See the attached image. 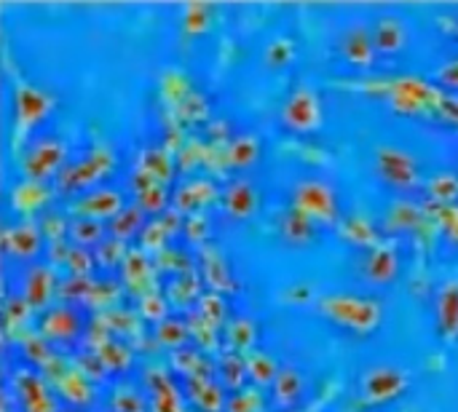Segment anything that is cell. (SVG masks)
<instances>
[{
    "mask_svg": "<svg viewBox=\"0 0 458 412\" xmlns=\"http://www.w3.org/2000/svg\"><path fill=\"white\" fill-rule=\"evenodd\" d=\"M319 314H325L330 322L354 330V332H373L381 324L384 308L373 298H357V295H330L319 300Z\"/></svg>",
    "mask_w": 458,
    "mask_h": 412,
    "instance_id": "6da1fadb",
    "label": "cell"
},
{
    "mask_svg": "<svg viewBox=\"0 0 458 412\" xmlns=\"http://www.w3.org/2000/svg\"><path fill=\"white\" fill-rule=\"evenodd\" d=\"M67 158V145L56 134H38L21 158V174L30 182H46L62 174V164Z\"/></svg>",
    "mask_w": 458,
    "mask_h": 412,
    "instance_id": "7a4b0ae2",
    "label": "cell"
},
{
    "mask_svg": "<svg viewBox=\"0 0 458 412\" xmlns=\"http://www.w3.org/2000/svg\"><path fill=\"white\" fill-rule=\"evenodd\" d=\"M325 113H322V99L314 86H295L293 94L284 99L279 110V123L293 131V134H311L322 126Z\"/></svg>",
    "mask_w": 458,
    "mask_h": 412,
    "instance_id": "3957f363",
    "label": "cell"
},
{
    "mask_svg": "<svg viewBox=\"0 0 458 412\" xmlns=\"http://www.w3.org/2000/svg\"><path fill=\"white\" fill-rule=\"evenodd\" d=\"M293 206L311 217L314 223L333 225L338 220V196L327 180L319 177H303L293 188Z\"/></svg>",
    "mask_w": 458,
    "mask_h": 412,
    "instance_id": "277c9868",
    "label": "cell"
},
{
    "mask_svg": "<svg viewBox=\"0 0 458 412\" xmlns=\"http://www.w3.org/2000/svg\"><path fill=\"white\" fill-rule=\"evenodd\" d=\"M86 327L89 324H86L83 308L75 303H62V306H51L48 311H43L38 335L48 341L51 346H75L81 335L86 332Z\"/></svg>",
    "mask_w": 458,
    "mask_h": 412,
    "instance_id": "5b68a950",
    "label": "cell"
},
{
    "mask_svg": "<svg viewBox=\"0 0 458 412\" xmlns=\"http://www.w3.org/2000/svg\"><path fill=\"white\" fill-rule=\"evenodd\" d=\"M8 389L16 394V402H19L21 412H62L48 381L30 365L13 370Z\"/></svg>",
    "mask_w": 458,
    "mask_h": 412,
    "instance_id": "8992f818",
    "label": "cell"
},
{
    "mask_svg": "<svg viewBox=\"0 0 458 412\" xmlns=\"http://www.w3.org/2000/svg\"><path fill=\"white\" fill-rule=\"evenodd\" d=\"M115 166V156L110 147H94L86 158L70 164L59 174V190L64 193H78L91 185H97L110 169Z\"/></svg>",
    "mask_w": 458,
    "mask_h": 412,
    "instance_id": "52a82bcc",
    "label": "cell"
},
{
    "mask_svg": "<svg viewBox=\"0 0 458 412\" xmlns=\"http://www.w3.org/2000/svg\"><path fill=\"white\" fill-rule=\"evenodd\" d=\"M411 386V375L397 365H373L362 373L360 391L368 405H384L397 399Z\"/></svg>",
    "mask_w": 458,
    "mask_h": 412,
    "instance_id": "ba28073f",
    "label": "cell"
},
{
    "mask_svg": "<svg viewBox=\"0 0 458 412\" xmlns=\"http://www.w3.org/2000/svg\"><path fill=\"white\" fill-rule=\"evenodd\" d=\"M376 172L386 185L397 190H413L419 185V161L394 145H381L376 150Z\"/></svg>",
    "mask_w": 458,
    "mask_h": 412,
    "instance_id": "9c48e42d",
    "label": "cell"
},
{
    "mask_svg": "<svg viewBox=\"0 0 458 412\" xmlns=\"http://www.w3.org/2000/svg\"><path fill=\"white\" fill-rule=\"evenodd\" d=\"M43 228L32 220H21L16 225H8L3 231V252L19 263H30L35 265V260L40 257L43 249Z\"/></svg>",
    "mask_w": 458,
    "mask_h": 412,
    "instance_id": "30bf717a",
    "label": "cell"
},
{
    "mask_svg": "<svg viewBox=\"0 0 458 412\" xmlns=\"http://www.w3.org/2000/svg\"><path fill=\"white\" fill-rule=\"evenodd\" d=\"M338 51L352 67H360V70L373 67L376 56H378L373 29H368V24H362V21H352L338 38Z\"/></svg>",
    "mask_w": 458,
    "mask_h": 412,
    "instance_id": "8fae6325",
    "label": "cell"
},
{
    "mask_svg": "<svg viewBox=\"0 0 458 412\" xmlns=\"http://www.w3.org/2000/svg\"><path fill=\"white\" fill-rule=\"evenodd\" d=\"M54 102L46 91L30 86V83H19L13 91V113H16V129L19 134L35 129L40 121H46V115L51 113Z\"/></svg>",
    "mask_w": 458,
    "mask_h": 412,
    "instance_id": "7c38bea8",
    "label": "cell"
},
{
    "mask_svg": "<svg viewBox=\"0 0 458 412\" xmlns=\"http://www.w3.org/2000/svg\"><path fill=\"white\" fill-rule=\"evenodd\" d=\"M126 209V201L121 196V190L115 188H91L83 196H78V201L72 204V212L78 217H91V220H113Z\"/></svg>",
    "mask_w": 458,
    "mask_h": 412,
    "instance_id": "4fadbf2b",
    "label": "cell"
},
{
    "mask_svg": "<svg viewBox=\"0 0 458 412\" xmlns=\"http://www.w3.org/2000/svg\"><path fill=\"white\" fill-rule=\"evenodd\" d=\"M223 212L228 220H236V223H244L255 214L258 209V201H260V193L255 188V182L250 177H236L231 180L225 188H223Z\"/></svg>",
    "mask_w": 458,
    "mask_h": 412,
    "instance_id": "5bb4252c",
    "label": "cell"
},
{
    "mask_svg": "<svg viewBox=\"0 0 458 412\" xmlns=\"http://www.w3.org/2000/svg\"><path fill=\"white\" fill-rule=\"evenodd\" d=\"M56 292H59V287H56V276H54L51 265L35 263V265L27 268L19 295L30 303V308H46V311H48L51 298H54Z\"/></svg>",
    "mask_w": 458,
    "mask_h": 412,
    "instance_id": "9a60e30c",
    "label": "cell"
},
{
    "mask_svg": "<svg viewBox=\"0 0 458 412\" xmlns=\"http://www.w3.org/2000/svg\"><path fill=\"white\" fill-rule=\"evenodd\" d=\"M400 276V255L389 244H378L365 255L362 279L373 287H386Z\"/></svg>",
    "mask_w": 458,
    "mask_h": 412,
    "instance_id": "2e32d148",
    "label": "cell"
},
{
    "mask_svg": "<svg viewBox=\"0 0 458 412\" xmlns=\"http://www.w3.org/2000/svg\"><path fill=\"white\" fill-rule=\"evenodd\" d=\"M145 386H148L150 412H185L182 410V394L166 370L150 367L145 373Z\"/></svg>",
    "mask_w": 458,
    "mask_h": 412,
    "instance_id": "e0dca14e",
    "label": "cell"
},
{
    "mask_svg": "<svg viewBox=\"0 0 458 412\" xmlns=\"http://www.w3.org/2000/svg\"><path fill=\"white\" fill-rule=\"evenodd\" d=\"M373 40H376V51L378 54H386V56H394L400 51L408 48L411 43V29L405 24L403 16L397 13H386L376 21L373 27Z\"/></svg>",
    "mask_w": 458,
    "mask_h": 412,
    "instance_id": "ac0fdd59",
    "label": "cell"
},
{
    "mask_svg": "<svg viewBox=\"0 0 458 412\" xmlns=\"http://www.w3.org/2000/svg\"><path fill=\"white\" fill-rule=\"evenodd\" d=\"M392 105L403 113H416L421 110L424 105H432V102H440L437 91L432 86H427L424 80L419 78H403L397 83H392Z\"/></svg>",
    "mask_w": 458,
    "mask_h": 412,
    "instance_id": "d6986e66",
    "label": "cell"
},
{
    "mask_svg": "<svg viewBox=\"0 0 458 412\" xmlns=\"http://www.w3.org/2000/svg\"><path fill=\"white\" fill-rule=\"evenodd\" d=\"M435 311H437V327L445 341H458V279L443 282L435 298Z\"/></svg>",
    "mask_w": 458,
    "mask_h": 412,
    "instance_id": "ffe728a7",
    "label": "cell"
},
{
    "mask_svg": "<svg viewBox=\"0 0 458 412\" xmlns=\"http://www.w3.org/2000/svg\"><path fill=\"white\" fill-rule=\"evenodd\" d=\"M215 196H217V188L209 180H188L174 190V196H172L174 206L172 209H177L182 217L185 214L191 217V214H199L201 206H207Z\"/></svg>",
    "mask_w": 458,
    "mask_h": 412,
    "instance_id": "44dd1931",
    "label": "cell"
},
{
    "mask_svg": "<svg viewBox=\"0 0 458 412\" xmlns=\"http://www.w3.org/2000/svg\"><path fill=\"white\" fill-rule=\"evenodd\" d=\"M199 257H201V279L212 287V292H217V295H223V292H236V282H233V276H231V268H228L225 257H223L217 249L204 247V249L199 252Z\"/></svg>",
    "mask_w": 458,
    "mask_h": 412,
    "instance_id": "7402d4cb",
    "label": "cell"
},
{
    "mask_svg": "<svg viewBox=\"0 0 458 412\" xmlns=\"http://www.w3.org/2000/svg\"><path fill=\"white\" fill-rule=\"evenodd\" d=\"M185 386H188V397H191V402H193V405H196L201 412L225 410L228 397H225V389L220 386V381L196 375V378H188V381H185Z\"/></svg>",
    "mask_w": 458,
    "mask_h": 412,
    "instance_id": "603a6c76",
    "label": "cell"
},
{
    "mask_svg": "<svg viewBox=\"0 0 458 412\" xmlns=\"http://www.w3.org/2000/svg\"><path fill=\"white\" fill-rule=\"evenodd\" d=\"M271 391H274V402H276L279 410H295L298 402L306 394V381H303V375L293 365H282Z\"/></svg>",
    "mask_w": 458,
    "mask_h": 412,
    "instance_id": "cb8c5ba5",
    "label": "cell"
},
{
    "mask_svg": "<svg viewBox=\"0 0 458 412\" xmlns=\"http://www.w3.org/2000/svg\"><path fill=\"white\" fill-rule=\"evenodd\" d=\"M279 233H282L284 244H290V247H309L317 236V223L311 217H306L303 212H298L295 206H290L279 217Z\"/></svg>",
    "mask_w": 458,
    "mask_h": 412,
    "instance_id": "d4e9b609",
    "label": "cell"
},
{
    "mask_svg": "<svg viewBox=\"0 0 458 412\" xmlns=\"http://www.w3.org/2000/svg\"><path fill=\"white\" fill-rule=\"evenodd\" d=\"M56 391L59 397L70 405V410H81L86 405H91L94 399V389H91V381L75 367V370H67L59 381H56Z\"/></svg>",
    "mask_w": 458,
    "mask_h": 412,
    "instance_id": "484cf974",
    "label": "cell"
},
{
    "mask_svg": "<svg viewBox=\"0 0 458 412\" xmlns=\"http://www.w3.org/2000/svg\"><path fill=\"white\" fill-rule=\"evenodd\" d=\"M148 220H150V217H148L137 204H129L118 217H113V220L107 223V236L115 239V241H121V244H129L131 239L142 236Z\"/></svg>",
    "mask_w": 458,
    "mask_h": 412,
    "instance_id": "4316f807",
    "label": "cell"
},
{
    "mask_svg": "<svg viewBox=\"0 0 458 412\" xmlns=\"http://www.w3.org/2000/svg\"><path fill=\"white\" fill-rule=\"evenodd\" d=\"M67 236H70L72 247H83V249L94 252L107 239V225L102 220H91V217H72Z\"/></svg>",
    "mask_w": 458,
    "mask_h": 412,
    "instance_id": "83f0119b",
    "label": "cell"
},
{
    "mask_svg": "<svg viewBox=\"0 0 458 412\" xmlns=\"http://www.w3.org/2000/svg\"><path fill=\"white\" fill-rule=\"evenodd\" d=\"M225 158H228V166L233 169H250L260 158V137L252 131L236 134L225 150Z\"/></svg>",
    "mask_w": 458,
    "mask_h": 412,
    "instance_id": "f1b7e54d",
    "label": "cell"
},
{
    "mask_svg": "<svg viewBox=\"0 0 458 412\" xmlns=\"http://www.w3.org/2000/svg\"><path fill=\"white\" fill-rule=\"evenodd\" d=\"M21 351H24L30 367H40V370H46L51 375V381H56L54 367H59V359H56L54 346L48 341H43L38 332L35 335H27V338H21Z\"/></svg>",
    "mask_w": 458,
    "mask_h": 412,
    "instance_id": "f546056e",
    "label": "cell"
},
{
    "mask_svg": "<svg viewBox=\"0 0 458 412\" xmlns=\"http://www.w3.org/2000/svg\"><path fill=\"white\" fill-rule=\"evenodd\" d=\"M94 351H97V357L102 359L107 375H126V373L131 370V365H134V357H131L129 346H123L121 341L107 338V341H105L102 346H97Z\"/></svg>",
    "mask_w": 458,
    "mask_h": 412,
    "instance_id": "4dcf8cb0",
    "label": "cell"
},
{
    "mask_svg": "<svg viewBox=\"0 0 458 412\" xmlns=\"http://www.w3.org/2000/svg\"><path fill=\"white\" fill-rule=\"evenodd\" d=\"M217 375H220V386L225 391H242L244 389V381L250 378L247 373V359L236 351H225L220 357V365H217Z\"/></svg>",
    "mask_w": 458,
    "mask_h": 412,
    "instance_id": "1f68e13d",
    "label": "cell"
},
{
    "mask_svg": "<svg viewBox=\"0 0 458 412\" xmlns=\"http://www.w3.org/2000/svg\"><path fill=\"white\" fill-rule=\"evenodd\" d=\"M279 370H282V367L276 365V359H274L271 354H266V351H250V357H247V373H250V381H252L258 389L274 386Z\"/></svg>",
    "mask_w": 458,
    "mask_h": 412,
    "instance_id": "d6a6232c",
    "label": "cell"
},
{
    "mask_svg": "<svg viewBox=\"0 0 458 412\" xmlns=\"http://www.w3.org/2000/svg\"><path fill=\"white\" fill-rule=\"evenodd\" d=\"M140 169H145L148 174H153L158 182L169 185L174 177V166H172V156L164 147H145L140 153Z\"/></svg>",
    "mask_w": 458,
    "mask_h": 412,
    "instance_id": "836d02e7",
    "label": "cell"
},
{
    "mask_svg": "<svg viewBox=\"0 0 458 412\" xmlns=\"http://www.w3.org/2000/svg\"><path fill=\"white\" fill-rule=\"evenodd\" d=\"M150 279V260H148V252L142 247H134L129 249L126 260H123V282L131 287V292H140L142 284H148Z\"/></svg>",
    "mask_w": 458,
    "mask_h": 412,
    "instance_id": "e575fe53",
    "label": "cell"
},
{
    "mask_svg": "<svg viewBox=\"0 0 458 412\" xmlns=\"http://www.w3.org/2000/svg\"><path fill=\"white\" fill-rule=\"evenodd\" d=\"M421 217H424V212H421V206H419L416 201L400 198V201H394V204L389 206V212H386V225H389L392 231H411V228H416V225L421 223Z\"/></svg>",
    "mask_w": 458,
    "mask_h": 412,
    "instance_id": "d590c367",
    "label": "cell"
},
{
    "mask_svg": "<svg viewBox=\"0 0 458 412\" xmlns=\"http://www.w3.org/2000/svg\"><path fill=\"white\" fill-rule=\"evenodd\" d=\"M225 341L231 346V351L242 354V351H250L258 341V324L247 316H236L233 322H228L225 327Z\"/></svg>",
    "mask_w": 458,
    "mask_h": 412,
    "instance_id": "8d00e7d4",
    "label": "cell"
},
{
    "mask_svg": "<svg viewBox=\"0 0 458 412\" xmlns=\"http://www.w3.org/2000/svg\"><path fill=\"white\" fill-rule=\"evenodd\" d=\"M134 196H137V206L150 217H161L169 212V190L164 182H150L142 190H137Z\"/></svg>",
    "mask_w": 458,
    "mask_h": 412,
    "instance_id": "74e56055",
    "label": "cell"
},
{
    "mask_svg": "<svg viewBox=\"0 0 458 412\" xmlns=\"http://www.w3.org/2000/svg\"><path fill=\"white\" fill-rule=\"evenodd\" d=\"M188 338H191V327H188V322L180 319V316H169V319H164L161 324H156V341H158L161 346L172 349V351L185 349V346H188Z\"/></svg>",
    "mask_w": 458,
    "mask_h": 412,
    "instance_id": "f35d334b",
    "label": "cell"
},
{
    "mask_svg": "<svg viewBox=\"0 0 458 412\" xmlns=\"http://www.w3.org/2000/svg\"><path fill=\"white\" fill-rule=\"evenodd\" d=\"M110 412H150V399L134 386H118L110 394Z\"/></svg>",
    "mask_w": 458,
    "mask_h": 412,
    "instance_id": "ab89813d",
    "label": "cell"
},
{
    "mask_svg": "<svg viewBox=\"0 0 458 412\" xmlns=\"http://www.w3.org/2000/svg\"><path fill=\"white\" fill-rule=\"evenodd\" d=\"M94 290H97V279H91V276H70L67 282H62L59 284V298L64 300V303H91V298H94Z\"/></svg>",
    "mask_w": 458,
    "mask_h": 412,
    "instance_id": "60d3db41",
    "label": "cell"
},
{
    "mask_svg": "<svg viewBox=\"0 0 458 412\" xmlns=\"http://www.w3.org/2000/svg\"><path fill=\"white\" fill-rule=\"evenodd\" d=\"M46 204V188H43V182H30V180H24V182H19L16 185V190H13V206L19 209V212H35V209H40Z\"/></svg>",
    "mask_w": 458,
    "mask_h": 412,
    "instance_id": "b9f144b4",
    "label": "cell"
},
{
    "mask_svg": "<svg viewBox=\"0 0 458 412\" xmlns=\"http://www.w3.org/2000/svg\"><path fill=\"white\" fill-rule=\"evenodd\" d=\"M199 279L193 271H182V276H177L169 284V300L177 306H191L193 300H199Z\"/></svg>",
    "mask_w": 458,
    "mask_h": 412,
    "instance_id": "7bdbcfd3",
    "label": "cell"
},
{
    "mask_svg": "<svg viewBox=\"0 0 458 412\" xmlns=\"http://www.w3.org/2000/svg\"><path fill=\"white\" fill-rule=\"evenodd\" d=\"M429 196L435 201H443L445 206H451L458 198V174L456 172H443V174H435L427 185Z\"/></svg>",
    "mask_w": 458,
    "mask_h": 412,
    "instance_id": "ee69618b",
    "label": "cell"
},
{
    "mask_svg": "<svg viewBox=\"0 0 458 412\" xmlns=\"http://www.w3.org/2000/svg\"><path fill=\"white\" fill-rule=\"evenodd\" d=\"M266 64L268 67H287L293 59H295V43L290 38H274L268 46H266Z\"/></svg>",
    "mask_w": 458,
    "mask_h": 412,
    "instance_id": "f6af8a7d",
    "label": "cell"
},
{
    "mask_svg": "<svg viewBox=\"0 0 458 412\" xmlns=\"http://www.w3.org/2000/svg\"><path fill=\"white\" fill-rule=\"evenodd\" d=\"M129 249H131L129 244H121V241H115V239L107 236V239L94 249V257H97L105 268H115V265H123Z\"/></svg>",
    "mask_w": 458,
    "mask_h": 412,
    "instance_id": "bcb514c9",
    "label": "cell"
},
{
    "mask_svg": "<svg viewBox=\"0 0 458 412\" xmlns=\"http://www.w3.org/2000/svg\"><path fill=\"white\" fill-rule=\"evenodd\" d=\"M196 314L204 316L209 324L220 327V324L225 322V300H223V295H217V292L201 295V298H199V311H196Z\"/></svg>",
    "mask_w": 458,
    "mask_h": 412,
    "instance_id": "7dc6e473",
    "label": "cell"
},
{
    "mask_svg": "<svg viewBox=\"0 0 458 412\" xmlns=\"http://www.w3.org/2000/svg\"><path fill=\"white\" fill-rule=\"evenodd\" d=\"M188 327H191V338H193L201 349H217V327L209 324L204 316L191 314V316H188Z\"/></svg>",
    "mask_w": 458,
    "mask_h": 412,
    "instance_id": "c3c4849f",
    "label": "cell"
},
{
    "mask_svg": "<svg viewBox=\"0 0 458 412\" xmlns=\"http://www.w3.org/2000/svg\"><path fill=\"white\" fill-rule=\"evenodd\" d=\"M94 252L91 249H83V247H72L70 244V252H67V260H64V265H67V271L72 273V276H89L91 273V268H94Z\"/></svg>",
    "mask_w": 458,
    "mask_h": 412,
    "instance_id": "681fc988",
    "label": "cell"
},
{
    "mask_svg": "<svg viewBox=\"0 0 458 412\" xmlns=\"http://www.w3.org/2000/svg\"><path fill=\"white\" fill-rule=\"evenodd\" d=\"M140 311L153 324H161L164 319H169V303L158 292H145L142 295V303H140Z\"/></svg>",
    "mask_w": 458,
    "mask_h": 412,
    "instance_id": "f907efd6",
    "label": "cell"
},
{
    "mask_svg": "<svg viewBox=\"0 0 458 412\" xmlns=\"http://www.w3.org/2000/svg\"><path fill=\"white\" fill-rule=\"evenodd\" d=\"M260 408V391L258 389H242L233 397H228V412H258Z\"/></svg>",
    "mask_w": 458,
    "mask_h": 412,
    "instance_id": "816d5d0a",
    "label": "cell"
},
{
    "mask_svg": "<svg viewBox=\"0 0 458 412\" xmlns=\"http://www.w3.org/2000/svg\"><path fill=\"white\" fill-rule=\"evenodd\" d=\"M78 370L89 378V381H105L107 378V370L102 365V359L97 357V351H83L78 354Z\"/></svg>",
    "mask_w": 458,
    "mask_h": 412,
    "instance_id": "f5cc1de1",
    "label": "cell"
},
{
    "mask_svg": "<svg viewBox=\"0 0 458 412\" xmlns=\"http://www.w3.org/2000/svg\"><path fill=\"white\" fill-rule=\"evenodd\" d=\"M182 233L191 244H204V239L209 236V220L199 212V214H191L185 217V225H182Z\"/></svg>",
    "mask_w": 458,
    "mask_h": 412,
    "instance_id": "db71d44e",
    "label": "cell"
},
{
    "mask_svg": "<svg viewBox=\"0 0 458 412\" xmlns=\"http://www.w3.org/2000/svg\"><path fill=\"white\" fill-rule=\"evenodd\" d=\"M3 314H5V324H8V327H19V324L27 322V316H30V303H27L21 295L8 298Z\"/></svg>",
    "mask_w": 458,
    "mask_h": 412,
    "instance_id": "11a10c76",
    "label": "cell"
},
{
    "mask_svg": "<svg viewBox=\"0 0 458 412\" xmlns=\"http://www.w3.org/2000/svg\"><path fill=\"white\" fill-rule=\"evenodd\" d=\"M209 24V5L204 3H193L185 8V27L188 32H204Z\"/></svg>",
    "mask_w": 458,
    "mask_h": 412,
    "instance_id": "9f6ffc18",
    "label": "cell"
},
{
    "mask_svg": "<svg viewBox=\"0 0 458 412\" xmlns=\"http://www.w3.org/2000/svg\"><path fill=\"white\" fill-rule=\"evenodd\" d=\"M344 233H346V239L354 241V244H376V233H373V228H370L365 220H357V217L349 220ZM376 247H378V244H376Z\"/></svg>",
    "mask_w": 458,
    "mask_h": 412,
    "instance_id": "6f0895ef",
    "label": "cell"
},
{
    "mask_svg": "<svg viewBox=\"0 0 458 412\" xmlns=\"http://www.w3.org/2000/svg\"><path fill=\"white\" fill-rule=\"evenodd\" d=\"M437 83L445 86V88L458 91V56L456 59H451V62H445V64L437 70Z\"/></svg>",
    "mask_w": 458,
    "mask_h": 412,
    "instance_id": "680465c9",
    "label": "cell"
},
{
    "mask_svg": "<svg viewBox=\"0 0 458 412\" xmlns=\"http://www.w3.org/2000/svg\"><path fill=\"white\" fill-rule=\"evenodd\" d=\"M440 217H443V225H445L448 236L458 244V206H443Z\"/></svg>",
    "mask_w": 458,
    "mask_h": 412,
    "instance_id": "91938a15",
    "label": "cell"
},
{
    "mask_svg": "<svg viewBox=\"0 0 458 412\" xmlns=\"http://www.w3.org/2000/svg\"><path fill=\"white\" fill-rule=\"evenodd\" d=\"M293 295H298L301 300H311V287H301V284H295V287H290V290L284 292V298H293Z\"/></svg>",
    "mask_w": 458,
    "mask_h": 412,
    "instance_id": "94428289",
    "label": "cell"
},
{
    "mask_svg": "<svg viewBox=\"0 0 458 412\" xmlns=\"http://www.w3.org/2000/svg\"><path fill=\"white\" fill-rule=\"evenodd\" d=\"M62 412H81V410H62Z\"/></svg>",
    "mask_w": 458,
    "mask_h": 412,
    "instance_id": "6125c7cd",
    "label": "cell"
},
{
    "mask_svg": "<svg viewBox=\"0 0 458 412\" xmlns=\"http://www.w3.org/2000/svg\"><path fill=\"white\" fill-rule=\"evenodd\" d=\"M107 412H110V410H107Z\"/></svg>",
    "mask_w": 458,
    "mask_h": 412,
    "instance_id": "be15d7a7",
    "label": "cell"
}]
</instances>
